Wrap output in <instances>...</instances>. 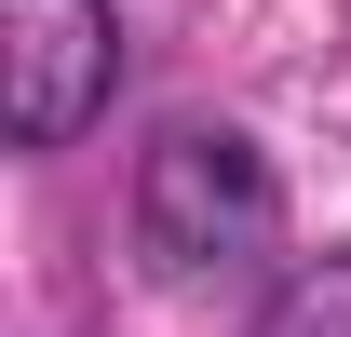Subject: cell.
Masks as SVG:
<instances>
[{
	"label": "cell",
	"instance_id": "cell-1",
	"mask_svg": "<svg viewBox=\"0 0 351 337\" xmlns=\"http://www.w3.org/2000/svg\"><path fill=\"white\" fill-rule=\"evenodd\" d=\"M135 243H149V270H176V284L257 270V256L284 243V189H270L257 135H230V122H162L149 162H135Z\"/></svg>",
	"mask_w": 351,
	"mask_h": 337
},
{
	"label": "cell",
	"instance_id": "cell-2",
	"mask_svg": "<svg viewBox=\"0 0 351 337\" xmlns=\"http://www.w3.org/2000/svg\"><path fill=\"white\" fill-rule=\"evenodd\" d=\"M122 82V14L108 0H0V108L14 149H68Z\"/></svg>",
	"mask_w": 351,
	"mask_h": 337
},
{
	"label": "cell",
	"instance_id": "cell-3",
	"mask_svg": "<svg viewBox=\"0 0 351 337\" xmlns=\"http://www.w3.org/2000/svg\"><path fill=\"white\" fill-rule=\"evenodd\" d=\"M243 337H351V243L298 256V270L257 297V324H243Z\"/></svg>",
	"mask_w": 351,
	"mask_h": 337
}]
</instances>
